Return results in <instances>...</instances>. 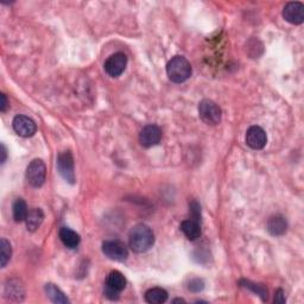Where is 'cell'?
Here are the masks:
<instances>
[{
    "instance_id": "obj_1",
    "label": "cell",
    "mask_w": 304,
    "mask_h": 304,
    "mask_svg": "<svg viewBox=\"0 0 304 304\" xmlns=\"http://www.w3.org/2000/svg\"><path fill=\"white\" fill-rule=\"evenodd\" d=\"M129 244L133 252L144 253L155 244V234L149 226L144 224L136 225L130 232Z\"/></svg>"
},
{
    "instance_id": "obj_2",
    "label": "cell",
    "mask_w": 304,
    "mask_h": 304,
    "mask_svg": "<svg viewBox=\"0 0 304 304\" xmlns=\"http://www.w3.org/2000/svg\"><path fill=\"white\" fill-rule=\"evenodd\" d=\"M167 74L170 81L175 83H182L190 78L192 74L191 64L186 57L175 56L169 61L167 65Z\"/></svg>"
},
{
    "instance_id": "obj_3",
    "label": "cell",
    "mask_w": 304,
    "mask_h": 304,
    "mask_svg": "<svg viewBox=\"0 0 304 304\" xmlns=\"http://www.w3.org/2000/svg\"><path fill=\"white\" fill-rule=\"evenodd\" d=\"M199 115L207 125H218L221 121V109L211 100L205 99L199 105Z\"/></svg>"
},
{
    "instance_id": "obj_4",
    "label": "cell",
    "mask_w": 304,
    "mask_h": 304,
    "mask_svg": "<svg viewBox=\"0 0 304 304\" xmlns=\"http://www.w3.org/2000/svg\"><path fill=\"white\" fill-rule=\"evenodd\" d=\"M45 176H47V168L42 159H33L26 169V180L33 188L43 186Z\"/></svg>"
},
{
    "instance_id": "obj_5",
    "label": "cell",
    "mask_w": 304,
    "mask_h": 304,
    "mask_svg": "<svg viewBox=\"0 0 304 304\" xmlns=\"http://www.w3.org/2000/svg\"><path fill=\"white\" fill-rule=\"evenodd\" d=\"M102 252L109 259L114 261H125L129 257V251L124 242L110 240L102 244Z\"/></svg>"
},
{
    "instance_id": "obj_6",
    "label": "cell",
    "mask_w": 304,
    "mask_h": 304,
    "mask_svg": "<svg viewBox=\"0 0 304 304\" xmlns=\"http://www.w3.org/2000/svg\"><path fill=\"white\" fill-rule=\"evenodd\" d=\"M57 170L60 175L69 183H75V172H74V159L69 151L61 152L57 157Z\"/></svg>"
},
{
    "instance_id": "obj_7",
    "label": "cell",
    "mask_w": 304,
    "mask_h": 304,
    "mask_svg": "<svg viewBox=\"0 0 304 304\" xmlns=\"http://www.w3.org/2000/svg\"><path fill=\"white\" fill-rule=\"evenodd\" d=\"M128 65V57L124 52H115L105 62V71L111 78H118L125 71Z\"/></svg>"
},
{
    "instance_id": "obj_8",
    "label": "cell",
    "mask_w": 304,
    "mask_h": 304,
    "mask_svg": "<svg viewBox=\"0 0 304 304\" xmlns=\"http://www.w3.org/2000/svg\"><path fill=\"white\" fill-rule=\"evenodd\" d=\"M12 126L14 132L23 138L32 137L37 131L36 122L31 118L26 117V115H17V117H14Z\"/></svg>"
},
{
    "instance_id": "obj_9",
    "label": "cell",
    "mask_w": 304,
    "mask_h": 304,
    "mask_svg": "<svg viewBox=\"0 0 304 304\" xmlns=\"http://www.w3.org/2000/svg\"><path fill=\"white\" fill-rule=\"evenodd\" d=\"M283 17L290 24H302L304 21V5L299 2L288 3L283 10Z\"/></svg>"
},
{
    "instance_id": "obj_10",
    "label": "cell",
    "mask_w": 304,
    "mask_h": 304,
    "mask_svg": "<svg viewBox=\"0 0 304 304\" xmlns=\"http://www.w3.org/2000/svg\"><path fill=\"white\" fill-rule=\"evenodd\" d=\"M160 139H162V131L158 126L156 125L145 126L139 133L140 144L146 149L158 145Z\"/></svg>"
},
{
    "instance_id": "obj_11",
    "label": "cell",
    "mask_w": 304,
    "mask_h": 304,
    "mask_svg": "<svg viewBox=\"0 0 304 304\" xmlns=\"http://www.w3.org/2000/svg\"><path fill=\"white\" fill-rule=\"evenodd\" d=\"M267 137L260 126H251L246 132V143L253 150H261L266 145Z\"/></svg>"
},
{
    "instance_id": "obj_12",
    "label": "cell",
    "mask_w": 304,
    "mask_h": 304,
    "mask_svg": "<svg viewBox=\"0 0 304 304\" xmlns=\"http://www.w3.org/2000/svg\"><path fill=\"white\" fill-rule=\"evenodd\" d=\"M288 224L285 219L280 215H275V217H271L267 221V230L270 232L271 236L279 237L283 236L284 233L287 232Z\"/></svg>"
},
{
    "instance_id": "obj_13",
    "label": "cell",
    "mask_w": 304,
    "mask_h": 304,
    "mask_svg": "<svg viewBox=\"0 0 304 304\" xmlns=\"http://www.w3.org/2000/svg\"><path fill=\"white\" fill-rule=\"evenodd\" d=\"M60 239L68 248H76L80 244L79 234L75 230L68 228V227H62L60 229Z\"/></svg>"
},
{
    "instance_id": "obj_14",
    "label": "cell",
    "mask_w": 304,
    "mask_h": 304,
    "mask_svg": "<svg viewBox=\"0 0 304 304\" xmlns=\"http://www.w3.org/2000/svg\"><path fill=\"white\" fill-rule=\"evenodd\" d=\"M181 230H182L184 236H186L188 239L194 241L200 238L201 236V228H200V222L196 220H192V219H189V220L183 221L181 224Z\"/></svg>"
},
{
    "instance_id": "obj_15",
    "label": "cell",
    "mask_w": 304,
    "mask_h": 304,
    "mask_svg": "<svg viewBox=\"0 0 304 304\" xmlns=\"http://www.w3.org/2000/svg\"><path fill=\"white\" fill-rule=\"evenodd\" d=\"M44 220V213L41 208H33L29 211L26 217V228L30 232H36Z\"/></svg>"
},
{
    "instance_id": "obj_16",
    "label": "cell",
    "mask_w": 304,
    "mask_h": 304,
    "mask_svg": "<svg viewBox=\"0 0 304 304\" xmlns=\"http://www.w3.org/2000/svg\"><path fill=\"white\" fill-rule=\"evenodd\" d=\"M168 292L162 288H152L145 292V301L151 304H160L167 302Z\"/></svg>"
},
{
    "instance_id": "obj_17",
    "label": "cell",
    "mask_w": 304,
    "mask_h": 304,
    "mask_svg": "<svg viewBox=\"0 0 304 304\" xmlns=\"http://www.w3.org/2000/svg\"><path fill=\"white\" fill-rule=\"evenodd\" d=\"M106 285L112 288L113 290L121 292L126 288V278L121 272L112 271L107 277Z\"/></svg>"
},
{
    "instance_id": "obj_18",
    "label": "cell",
    "mask_w": 304,
    "mask_h": 304,
    "mask_svg": "<svg viewBox=\"0 0 304 304\" xmlns=\"http://www.w3.org/2000/svg\"><path fill=\"white\" fill-rule=\"evenodd\" d=\"M45 292H47V296L53 303H59V304L69 303V299L67 298V296H65L63 292L55 285V284L52 283L47 284V285H45Z\"/></svg>"
},
{
    "instance_id": "obj_19",
    "label": "cell",
    "mask_w": 304,
    "mask_h": 304,
    "mask_svg": "<svg viewBox=\"0 0 304 304\" xmlns=\"http://www.w3.org/2000/svg\"><path fill=\"white\" fill-rule=\"evenodd\" d=\"M13 219L16 222H22L26 220L29 211L26 203L23 199H18L16 202L13 203Z\"/></svg>"
},
{
    "instance_id": "obj_20",
    "label": "cell",
    "mask_w": 304,
    "mask_h": 304,
    "mask_svg": "<svg viewBox=\"0 0 304 304\" xmlns=\"http://www.w3.org/2000/svg\"><path fill=\"white\" fill-rule=\"evenodd\" d=\"M240 285L242 288H246L248 289V290L253 291L258 296H260L263 301H267V290L263 285H258V284H255L249 282V280H245V279L240 280Z\"/></svg>"
},
{
    "instance_id": "obj_21",
    "label": "cell",
    "mask_w": 304,
    "mask_h": 304,
    "mask_svg": "<svg viewBox=\"0 0 304 304\" xmlns=\"http://www.w3.org/2000/svg\"><path fill=\"white\" fill-rule=\"evenodd\" d=\"M12 256V248L11 244L6 239H2L0 241V259H2V267H5L9 263Z\"/></svg>"
},
{
    "instance_id": "obj_22",
    "label": "cell",
    "mask_w": 304,
    "mask_h": 304,
    "mask_svg": "<svg viewBox=\"0 0 304 304\" xmlns=\"http://www.w3.org/2000/svg\"><path fill=\"white\" fill-rule=\"evenodd\" d=\"M6 294H10L11 297H13V296L24 295V291L19 284H13V280H11L10 285H6Z\"/></svg>"
},
{
    "instance_id": "obj_23",
    "label": "cell",
    "mask_w": 304,
    "mask_h": 304,
    "mask_svg": "<svg viewBox=\"0 0 304 304\" xmlns=\"http://www.w3.org/2000/svg\"><path fill=\"white\" fill-rule=\"evenodd\" d=\"M190 213L192 220L200 222V219H201V207H200V205L196 201H192L190 203Z\"/></svg>"
},
{
    "instance_id": "obj_24",
    "label": "cell",
    "mask_w": 304,
    "mask_h": 304,
    "mask_svg": "<svg viewBox=\"0 0 304 304\" xmlns=\"http://www.w3.org/2000/svg\"><path fill=\"white\" fill-rule=\"evenodd\" d=\"M205 288V283L201 279H192L189 283V290L192 292H200Z\"/></svg>"
},
{
    "instance_id": "obj_25",
    "label": "cell",
    "mask_w": 304,
    "mask_h": 304,
    "mask_svg": "<svg viewBox=\"0 0 304 304\" xmlns=\"http://www.w3.org/2000/svg\"><path fill=\"white\" fill-rule=\"evenodd\" d=\"M119 294H120V292L117 291V290H113L112 288L106 285V288H105V296L107 298L112 299V301H117V299H119Z\"/></svg>"
},
{
    "instance_id": "obj_26",
    "label": "cell",
    "mask_w": 304,
    "mask_h": 304,
    "mask_svg": "<svg viewBox=\"0 0 304 304\" xmlns=\"http://www.w3.org/2000/svg\"><path fill=\"white\" fill-rule=\"evenodd\" d=\"M275 302L276 303H285V296H284V292H283L282 289H279V290L276 292Z\"/></svg>"
},
{
    "instance_id": "obj_27",
    "label": "cell",
    "mask_w": 304,
    "mask_h": 304,
    "mask_svg": "<svg viewBox=\"0 0 304 304\" xmlns=\"http://www.w3.org/2000/svg\"><path fill=\"white\" fill-rule=\"evenodd\" d=\"M0 98H2V102H0V111H2V112H5L7 109V98L4 93L0 95Z\"/></svg>"
},
{
    "instance_id": "obj_28",
    "label": "cell",
    "mask_w": 304,
    "mask_h": 304,
    "mask_svg": "<svg viewBox=\"0 0 304 304\" xmlns=\"http://www.w3.org/2000/svg\"><path fill=\"white\" fill-rule=\"evenodd\" d=\"M6 157H7V153H6V148H5V145L2 144V159H0V162H2V164L5 163Z\"/></svg>"
},
{
    "instance_id": "obj_29",
    "label": "cell",
    "mask_w": 304,
    "mask_h": 304,
    "mask_svg": "<svg viewBox=\"0 0 304 304\" xmlns=\"http://www.w3.org/2000/svg\"><path fill=\"white\" fill-rule=\"evenodd\" d=\"M172 302L174 303H186V301H184V299H182V298H176Z\"/></svg>"
}]
</instances>
